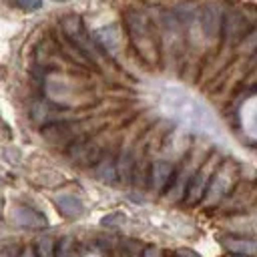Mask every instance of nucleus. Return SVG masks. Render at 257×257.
Here are the masks:
<instances>
[{
	"label": "nucleus",
	"mask_w": 257,
	"mask_h": 257,
	"mask_svg": "<svg viewBox=\"0 0 257 257\" xmlns=\"http://www.w3.org/2000/svg\"><path fill=\"white\" fill-rule=\"evenodd\" d=\"M255 62H257V52L253 54V64H255Z\"/></svg>",
	"instance_id": "obj_20"
},
{
	"label": "nucleus",
	"mask_w": 257,
	"mask_h": 257,
	"mask_svg": "<svg viewBox=\"0 0 257 257\" xmlns=\"http://www.w3.org/2000/svg\"><path fill=\"white\" fill-rule=\"evenodd\" d=\"M54 2H68V0H54Z\"/></svg>",
	"instance_id": "obj_21"
},
{
	"label": "nucleus",
	"mask_w": 257,
	"mask_h": 257,
	"mask_svg": "<svg viewBox=\"0 0 257 257\" xmlns=\"http://www.w3.org/2000/svg\"><path fill=\"white\" fill-rule=\"evenodd\" d=\"M223 16H225V8L221 4H217V2L205 4L203 8L197 10L199 26H201V30H203V34L207 38H219L221 36Z\"/></svg>",
	"instance_id": "obj_8"
},
{
	"label": "nucleus",
	"mask_w": 257,
	"mask_h": 257,
	"mask_svg": "<svg viewBox=\"0 0 257 257\" xmlns=\"http://www.w3.org/2000/svg\"><path fill=\"white\" fill-rule=\"evenodd\" d=\"M0 257H18V249L12 247V245H8V247L0 249Z\"/></svg>",
	"instance_id": "obj_18"
},
{
	"label": "nucleus",
	"mask_w": 257,
	"mask_h": 257,
	"mask_svg": "<svg viewBox=\"0 0 257 257\" xmlns=\"http://www.w3.org/2000/svg\"><path fill=\"white\" fill-rule=\"evenodd\" d=\"M94 175L96 179L104 181V183H112L118 179L116 173V157H112V153H104L102 159L94 165Z\"/></svg>",
	"instance_id": "obj_11"
},
{
	"label": "nucleus",
	"mask_w": 257,
	"mask_h": 257,
	"mask_svg": "<svg viewBox=\"0 0 257 257\" xmlns=\"http://www.w3.org/2000/svg\"><path fill=\"white\" fill-rule=\"evenodd\" d=\"M215 167H217V159L215 157L213 159H205V163L199 165V169L195 171V175H193V179H191V183L187 187L185 201L189 205H195L205 197L207 187H209V183H211V179L215 175Z\"/></svg>",
	"instance_id": "obj_6"
},
{
	"label": "nucleus",
	"mask_w": 257,
	"mask_h": 257,
	"mask_svg": "<svg viewBox=\"0 0 257 257\" xmlns=\"http://www.w3.org/2000/svg\"><path fill=\"white\" fill-rule=\"evenodd\" d=\"M44 139L54 147H70L78 139H82V122H52L42 131Z\"/></svg>",
	"instance_id": "obj_7"
},
{
	"label": "nucleus",
	"mask_w": 257,
	"mask_h": 257,
	"mask_svg": "<svg viewBox=\"0 0 257 257\" xmlns=\"http://www.w3.org/2000/svg\"><path fill=\"white\" fill-rule=\"evenodd\" d=\"M56 205L60 207V211L64 215H78L82 211V203L74 197V195H64V197H56Z\"/></svg>",
	"instance_id": "obj_14"
},
{
	"label": "nucleus",
	"mask_w": 257,
	"mask_h": 257,
	"mask_svg": "<svg viewBox=\"0 0 257 257\" xmlns=\"http://www.w3.org/2000/svg\"><path fill=\"white\" fill-rule=\"evenodd\" d=\"M14 217H16V221H18L20 227H44L46 225V219L40 213L28 209V207H18L16 213H14Z\"/></svg>",
	"instance_id": "obj_13"
},
{
	"label": "nucleus",
	"mask_w": 257,
	"mask_h": 257,
	"mask_svg": "<svg viewBox=\"0 0 257 257\" xmlns=\"http://www.w3.org/2000/svg\"><path fill=\"white\" fill-rule=\"evenodd\" d=\"M66 153H68L70 163H74V165H78V167H94V165L102 159V155H104L106 151H104V147H102L96 139H86V137H82V139H78L76 143H72V145L66 149Z\"/></svg>",
	"instance_id": "obj_5"
},
{
	"label": "nucleus",
	"mask_w": 257,
	"mask_h": 257,
	"mask_svg": "<svg viewBox=\"0 0 257 257\" xmlns=\"http://www.w3.org/2000/svg\"><path fill=\"white\" fill-rule=\"evenodd\" d=\"M255 28H257V6L243 4L225 10L221 36L227 44H239Z\"/></svg>",
	"instance_id": "obj_3"
},
{
	"label": "nucleus",
	"mask_w": 257,
	"mask_h": 257,
	"mask_svg": "<svg viewBox=\"0 0 257 257\" xmlns=\"http://www.w3.org/2000/svg\"><path fill=\"white\" fill-rule=\"evenodd\" d=\"M124 22H126L128 40H131L133 48L137 50V54L143 58L145 64L155 66L161 60V44H159L157 26L151 20L149 12L131 8L124 14Z\"/></svg>",
	"instance_id": "obj_1"
},
{
	"label": "nucleus",
	"mask_w": 257,
	"mask_h": 257,
	"mask_svg": "<svg viewBox=\"0 0 257 257\" xmlns=\"http://www.w3.org/2000/svg\"><path fill=\"white\" fill-rule=\"evenodd\" d=\"M223 245H225L227 251H231V253H235V255H241V257L257 255V241H251V239L225 237V239H223Z\"/></svg>",
	"instance_id": "obj_12"
},
{
	"label": "nucleus",
	"mask_w": 257,
	"mask_h": 257,
	"mask_svg": "<svg viewBox=\"0 0 257 257\" xmlns=\"http://www.w3.org/2000/svg\"><path fill=\"white\" fill-rule=\"evenodd\" d=\"M18 257H38V255H36V251H34L32 247H26V249H24V251H22Z\"/></svg>",
	"instance_id": "obj_19"
},
{
	"label": "nucleus",
	"mask_w": 257,
	"mask_h": 257,
	"mask_svg": "<svg viewBox=\"0 0 257 257\" xmlns=\"http://www.w3.org/2000/svg\"><path fill=\"white\" fill-rule=\"evenodd\" d=\"M175 165L165 161V159H157L153 165H151V173H149V183L153 185L155 191H163L171 185L173 181V175H175Z\"/></svg>",
	"instance_id": "obj_9"
},
{
	"label": "nucleus",
	"mask_w": 257,
	"mask_h": 257,
	"mask_svg": "<svg viewBox=\"0 0 257 257\" xmlns=\"http://www.w3.org/2000/svg\"><path fill=\"white\" fill-rule=\"evenodd\" d=\"M16 6H20L22 10H38L42 6V0H12Z\"/></svg>",
	"instance_id": "obj_16"
},
{
	"label": "nucleus",
	"mask_w": 257,
	"mask_h": 257,
	"mask_svg": "<svg viewBox=\"0 0 257 257\" xmlns=\"http://www.w3.org/2000/svg\"><path fill=\"white\" fill-rule=\"evenodd\" d=\"M163 108L189 128H207L213 124V116L203 102L189 96L185 90L171 88L163 94Z\"/></svg>",
	"instance_id": "obj_2"
},
{
	"label": "nucleus",
	"mask_w": 257,
	"mask_h": 257,
	"mask_svg": "<svg viewBox=\"0 0 257 257\" xmlns=\"http://www.w3.org/2000/svg\"><path fill=\"white\" fill-rule=\"evenodd\" d=\"M159 28V44L161 48H165V52H181L183 48V28H181V20L175 12L169 10H161L159 12V22L155 24Z\"/></svg>",
	"instance_id": "obj_4"
},
{
	"label": "nucleus",
	"mask_w": 257,
	"mask_h": 257,
	"mask_svg": "<svg viewBox=\"0 0 257 257\" xmlns=\"http://www.w3.org/2000/svg\"><path fill=\"white\" fill-rule=\"evenodd\" d=\"M231 171H233V165H229V169L225 171V169H221V171H215V175H213V179H211V183H209V187H207V193H205V197H207V201L211 199V203H217L223 195H225V191L231 187Z\"/></svg>",
	"instance_id": "obj_10"
},
{
	"label": "nucleus",
	"mask_w": 257,
	"mask_h": 257,
	"mask_svg": "<svg viewBox=\"0 0 257 257\" xmlns=\"http://www.w3.org/2000/svg\"><path fill=\"white\" fill-rule=\"evenodd\" d=\"M239 50L245 54H255L257 52V28L253 32H249L241 42H239Z\"/></svg>",
	"instance_id": "obj_15"
},
{
	"label": "nucleus",
	"mask_w": 257,
	"mask_h": 257,
	"mask_svg": "<svg viewBox=\"0 0 257 257\" xmlns=\"http://www.w3.org/2000/svg\"><path fill=\"white\" fill-rule=\"evenodd\" d=\"M247 112H249V118H251V126H253V131L257 133V100L247 106Z\"/></svg>",
	"instance_id": "obj_17"
}]
</instances>
